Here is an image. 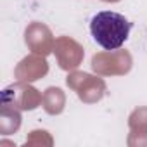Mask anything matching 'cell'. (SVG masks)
<instances>
[{"mask_svg":"<svg viewBox=\"0 0 147 147\" xmlns=\"http://www.w3.org/2000/svg\"><path fill=\"white\" fill-rule=\"evenodd\" d=\"M131 26L133 24L123 14H118L113 11H102L92 18L90 33L102 49L116 50L126 42Z\"/></svg>","mask_w":147,"mask_h":147,"instance_id":"6da1fadb","label":"cell"}]
</instances>
